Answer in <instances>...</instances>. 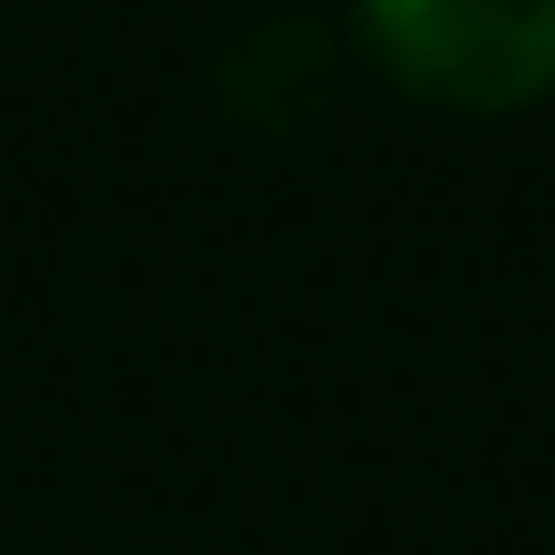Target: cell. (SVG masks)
<instances>
[{"label":"cell","mask_w":555,"mask_h":555,"mask_svg":"<svg viewBox=\"0 0 555 555\" xmlns=\"http://www.w3.org/2000/svg\"><path fill=\"white\" fill-rule=\"evenodd\" d=\"M380 68L449 107H527L555 88V0H361Z\"/></svg>","instance_id":"cell-1"}]
</instances>
